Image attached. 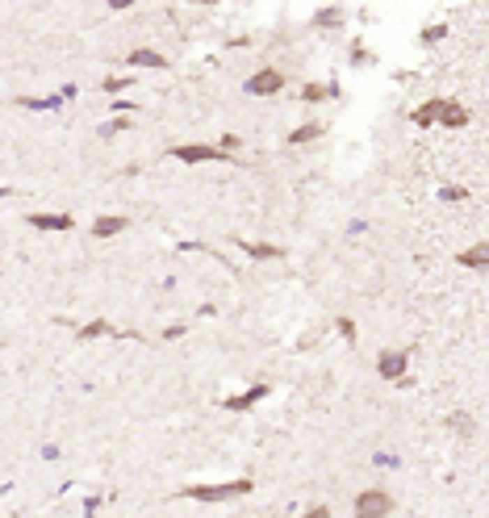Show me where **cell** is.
Returning a JSON list of instances; mask_svg holds the SVG:
<instances>
[{
  "label": "cell",
  "instance_id": "15",
  "mask_svg": "<svg viewBox=\"0 0 489 518\" xmlns=\"http://www.w3.org/2000/svg\"><path fill=\"white\" fill-rule=\"evenodd\" d=\"M343 21V13L339 8H331V13H318V25H339Z\"/></svg>",
  "mask_w": 489,
  "mask_h": 518
},
{
  "label": "cell",
  "instance_id": "4",
  "mask_svg": "<svg viewBox=\"0 0 489 518\" xmlns=\"http://www.w3.org/2000/svg\"><path fill=\"white\" fill-rule=\"evenodd\" d=\"M247 88H251V92H259V96H272V92H280V88H285V75L268 67V71H259V75H255Z\"/></svg>",
  "mask_w": 489,
  "mask_h": 518
},
{
  "label": "cell",
  "instance_id": "11",
  "mask_svg": "<svg viewBox=\"0 0 489 518\" xmlns=\"http://www.w3.org/2000/svg\"><path fill=\"white\" fill-rule=\"evenodd\" d=\"M439 109H444V100H427V105L414 113V121H419V125H431V121L439 117Z\"/></svg>",
  "mask_w": 489,
  "mask_h": 518
},
{
  "label": "cell",
  "instance_id": "12",
  "mask_svg": "<svg viewBox=\"0 0 489 518\" xmlns=\"http://www.w3.org/2000/svg\"><path fill=\"white\" fill-rule=\"evenodd\" d=\"M243 251L255 255V259H276L280 255V247H268V243H243Z\"/></svg>",
  "mask_w": 489,
  "mask_h": 518
},
{
  "label": "cell",
  "instance_id": "18",
  "mask_svg": "<svg viewBox=\"0 0 489 518\" xmlns=\"http://www.w3.org/2000/svg\"><path fill=\"white\" fill-rule=\"evenodd\" d=\"M306 518H331V510H326V506H314V510H310Z\"/></svg>",
  "mask_w": 489,
  "mask_h": 518
},
{
  "label": "cell",
  "instance_id": "9",
  "mask_svg": "<svg viewBox=\"0 0 489 518\" xmlns=\"http://www.w3.org/2000/svg\"><path fill=\"white\" fill-rule=\"evenodd\" d=\"M439 117H444V125H452V130H456V125H465V121H469V109H460V105H448V100H444Z\"/></svg>",
  "mask_w": 489,
  "mask_h": 518
},
{
  "label": "cell",
  "instance_id": "16",
  "mask_svg": "<svg viewBox=\"0 0 489 518\" xmlns=\"http://www.w3.org/2000/svg\"><path fill=\"white\" fill-rule=\"evenodd\" d=\"M322 96H326V88H322V84H310V88H306V100H322Z\"/></svg>",
  "mask_w": 489,
  "mask_h": 518
},
{
  "label": "cell",
  "instance_id": "8",
  "mask_svg": "<svg viewBox=\"0 0 489 518\" xmlns=\"http://www.w3.org/2000/svg\"><path fill=\"white\" fill-rule=\"evenodd\" d=\"M126 230V218H96L92 222V234L96 238H113V234H121Z\"/></svg>",
  "mask_w": 489,
  "mask_h": 518
},
{
  "label": "cell",
  "instance_id": "17",
  "mask_svg": "<svg viewBox=\"0 0 489 518\" xmlns=\"http://www.w3.org/2000/svg\"><path fill=\"white\" fill-rule=\"evenodd\" d=\"M452 427H456V431H465V435H469V431H473V422H469V418H465V414H456V418H452Z\"/></svg>",
  "mask_w": 489,
  "mask_h": 518
},
{
  "label": "cell",
  "instance_id": "1",
  "mask_svg": "<svg viewBox=\"0 0 489 518\" xmlns=\"http://www.w3.org/2000/svg\"><path fill=\"white\" fill-rule=\"evenodd\" d=\"M251 494V481H230V485H188L184 498L193 502H230V498H243Z\"/></svg>",
  "mask_w": 489,
  "mask_h": 518
},
{
  "label": "cell",
  "instance_id": "14",
  "mask_svg": "<svg viewBox=\"0 0 489 518\" xmlns=\"http://www.w3.org/2000/svg\"><path fill=\"white\" fill-rule=\"evenodd\" d=\"M318 134H322V125H314V121H310V125H301V130H293L289 138H293V142H314Z\"/></svg>",
  "mask_w": 489,
  "mask_h": 518
},
{
  "label": "cell",
  "instance_id": "5",
  "mask_svg": "<svg viewBox=\"0 0 489 518\" xmlns=\"http://www.w3.org/2000/svg\"><path fill=\"white\" fill-rule=\"evenodd\" d=\"M377 368H381V376H389V381L402 376V372H406V351H385V356L377 360Z\"/></svg>",
  "mask_w": 489,
  "mask_h": 518
},
{
  "label": "cell",
  "instance_id": "13",
  "mask_svg": "<svg viewBox=\"0 0 489 518\" xmlns=\"http://www.w3.org/2000/svg\"><path fill=\"white\" fill-rule=\"evenodd\" d=\"M259 397H264V385H259V389H251V393H243V397H230L226 406H230V410H247V406H251V402H259Z\"/></svg>",
  "mask_w": 489,
  "mask_h": 518
},
{
  "label": "cell",
  "instance_id": "6",
  "mask_svg": "<svg viewBox=\"0 0 489 518\" xmlns=\"http://www.w3.org/2000/svg\"><path fill=\"white\" fill-rule=\"evenodd\" d=\"M29 226H38V230H71V218L67 213H33Z\"/></svg>",
  "mask_w": 489,
  "mask_h": 518
},
{
  "label": "cell",
  "instance_id": "2",
  "mask_svg": "<svg viewBox=\"0 0 489 518\" xmlns=\"http://www.w3.org/2000/svg\"><path fill=\"white\" fill-rule=\"evenodd\" d=\"M393 515V498L381 489H364L356 498V518H389Z\"/></svg>",
  "mask_w": 489,
  "mask_h": 518
},
{
  "label": "cell",
  "instance_id": "3",
  "mask_svg": "<svg viewBox=\"0 0 489 518\" xmlns=\"http://www.w3.org/2000/svg\"><path fill=\"white\" fill-rule=\"evenodd\" d=\"M172 155L180 163H209V159H226L222 146H201V142H188V146H172Z\"/></svg>",
  "mask_w": 489,
  "mask_h": 518
},
{
  "label": "cell",
  "instance_id": "10",
  "mask_svg": "<svg viewBox=\"0 0 489 518\" xmlns=\"http://www.w3.org/2000/svg\"><path fill=\"white\" fill-rule=\"evenodd\" d=\"M130 63H134V67H167V59H163V54H155V50H134V54H130Z\"/></svg>",
  "mask_w": 489,
  "mask_h": 518
},
{
  "label": "cell",
  "instance_id": "7",
  "mask_svg": "<svg viewBox=\"0 0 489 518\" xmlns=\"http://www.w3.org/2000/svg\"><path fill=\"white\" fill-rule=\"evenodd\" d=\"M460 268H489V247L486 243H477V247H469V251H460Z\"/></svg>",
  "mask_w": 489,
  "mask_h": 518
}]
</instances>
